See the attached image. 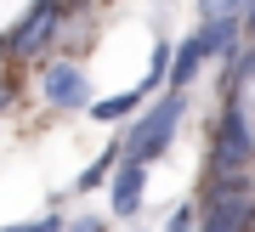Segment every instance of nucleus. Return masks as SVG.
I'll use <instances>...</instances> for the list:
<instances>
[{
  "instance_id": "7ed1b4c3",
  "label": "nucleus",
  "mask_w": 255,
  "mask_h": 232,
  "mask_svg": "<svg viewBox=\"0 0 255 232\" xmlns=\"http://www.w3.org/2000/svg\"><path fill=\"white\" fill-rule=\"evenodd\" d=\"M57 28H63V0H34V11H28L23 28L11 34V51L17 57H40L57 40Z\"/></svg>"
},
{
  "instance_id": "20e7f679",
  "label": "nucleus",
  "mask_w": 255,
  "mask_h": 232,
  "mask_svg": "<svg viewBox=\"0 0 255 232\" xmlns=\"http://www.w3.org/2000/svg\"><path fill=\"white\" fill-rule=\"evenodd\" d=\"M250 153H255V142H250V125H244V108L227 102L221 108V130H216V170H244Z\"/></svg>"
},
{
  "instance_id": "ddd939ff",
  "label": "nucleus",
  "mask_w": 255,
  "mask_h": 232,
  "mask_svg": "<svg viewBox=\"0 0 255 232\" xmlns=\"http://www.w3.org/2000/svg\"><path fill=\"white\" fill-rule=\"evenodd\" d=\"M6 102H11V91H6V85H0V108H6Z\"/></svg>"
},
{
  "instance_id": "423d86ee",
  "label": "nucleus",
  "mask_w": 255,
  "mask_h": 232,
  "mask_svg": "<svg viewBox=\"0 0 255 232\" xmlns=\"http://www.w3.org/2000/svg\"><path fill=\"white\" fill-rule=\"evenodd\" d=\"M142 181H147V164H136V159H125V164L114 170V215H136Z\"/></svg>"
},
{
  "instance_id": "0eeeda50",
  "label": "nucleus",
  "mask_w": 255,
  "mask_h": 232,
  "mask_svg": "<svg viewBox=\"0 0 255 232\" xmlns=\"http://www.w3.org/2000/svg\"><path fill=\"white\" fill-rule=\"evenodd\" d=\"M142 97H147V85H136V91H119V97H108V102H91V114L114 125V119H130V114H136V102H142Z\"/></svg>"
},
{
  "instance_id": "6e6552de",
  "label": "nucleus",
  "mask_w": 255,
  "mask_h": 232,
  "mask_svg": "<svg viewBox=\"0 0 255 232\" xmlns=\"http://www.w3.org/2000/svg\"><path fill=\"white\" fill-rule=\"evenodd\" d=\"M204 23H238V11H250V0H199Z\"/></svg>"
},
{
  "instance_id": "f8f14e48",
  "label": "nucleus",
  "mask_w": 255,
  "mask_h": 232,
  "mask_svg": "<svg viewBox=\"0 0 255 232\" xmlns=\"http://www.w3.org/2000/svg\"><path fill=\"white\" fill-rule=\"evenodd\" d=\"M244 23H250V28H255V0H250V11H244Z\"/></svg>"
},
{
  "instance_id": "f03ea898",
  "label": "nucleus",
  "mask_w": 255,
  "mask_h": 232,
  "mask_svg": "<svg viewBox=\"0 0 255 232\" xmlns=\"http://www.w3.org/2000/svg\"><path fill=\"white\" fill-rule=\"evenodd\" d=\"M182 108H187V97L182 91H170L164 102H153V114L136 125V136L125 142V159H136V164H153L159 153H164V142H170V130H176V119H182Z\"/></svg>"
},
{
  "instance_id": "1a4fd4ad",
  "label": "nucleus",
  "mask_w": 255,
  "mask_h": 232,
  "mask_svg": "<svg viewBox=\"0 0 255 232\" xmlns=\"http://www.w3.org/2000/svg\"><path fill=\"white\" fill-rule=\"evenodd\" d=\"M164 232H199V215H193L187 204H182V210H170V221H164Z\"/></svg>"
},
{
  "instance_id": "4468645a",
  "label": "nucleus",
  "mask_w": 255,
  "mask_h": 232,
  "mask_svg": "<svg viewBox=\"0 0 255 232\" xmlns=\"http://www.w3.org/2000/svg\"><path fill=\"white\" fill-rule=\"evenodd\" d=\"M0 57H6V51H0Z\"/></svg>"
},
{
  "instance_id": "39448f33",
  "label": "nucleus",
  "mask_w": 255,
  "mask_h": 232,
  "mask_svg": "<svg viewBox=\"0 0 255 232\" xmlns=\"http://www.w3.org/2000/svg\"><path fill=\"white\" fill-rule=\"evenodd\" d=\"M40 91H46V102L57 108H91V91H85V74L74 63H51L40 74Z\"/></svg>"
},
{
  "instance_id": "9b49d317",
  "label": "nucleus",
  "mask_w": 255,
  "mask_h": 232,
  "mask_svg": "<svg viewBox=\"0 0 255 232\" xmlns=\"http://www.w3.org/2000/svg\"><path fill=\"white\" fill-rule=\"evenodd\" d=\"M63 232H108V221H97V215H80V221H68Z\"/></svg>"
},
{
  "instance_id": "2eb2a0df",
  "label": "nucleus",
  "mask_w": 255,
  "mask_h": 232,
  "mask_svg": "<svg viewBox=\"0 0 255 232\" xmlns=\"http://www.w3.org/2000/svg\"><path fill=\"white\" fill-rule=\"evenodd\" d=\"M250 232H255V227H250Z\"/></svg>"
},
{
  "instance_id": "9d476101",
  "label": "nucleus",
  "mask_w": 255,
  "mask_h": 232,
  "mask_svg": "<svg viewBox=\"0 0 255 232\" xmlns=\"http://www.w3.org/2000/svg\"><path fill=\"white\" fill-rule=\"evenodd\" d=\"M0 232H63V221L46 215V221H23V227H0Z\"/></svg>"
},
{
  "instance_id": "f257e3e1",
  "label": "nucleus",
  "mask_w": 255,
  "mask_h": 232,
  "mask_svg": "<svg viewBox=\"0 0 255 232\" xmlns=\"http://www.w3.org/2000/svg\"><path fill=\"white\" fill-rule=\"evenodd\" d=\"M250 215H255L250 176L244 170H216L204 210H199V232H250Z\"/></svg>"
}]
</instances>
